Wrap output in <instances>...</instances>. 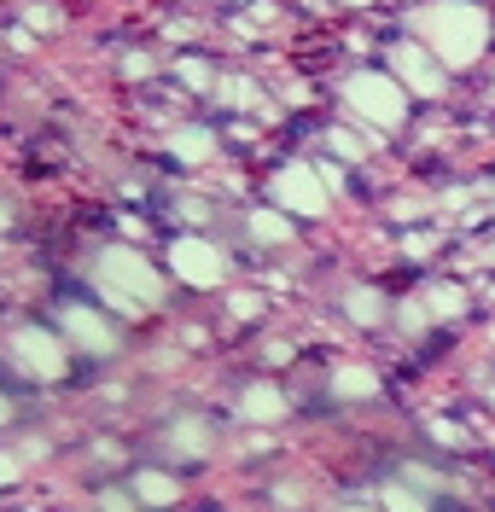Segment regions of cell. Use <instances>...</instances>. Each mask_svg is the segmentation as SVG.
Masks as SVG:
<instances>
[{
    "instance_id": "obj_2",
    "label": "cell",
    "mask_w": 495,
    "mask_h": 512,
    "mask_svg": "<svg viewBox=\"0 0 495 512\" xmlns=\"http://www.w3.org/2000/svg\"><path fill=\"white\" fill-rule=\"evenodd\" d=\"M18 361H24L30 373H41V379H59V373H65V350H59L47 332H24V338H18Z\"/></svg>"
},
{
    "instance_id": "obj_12",
    "label": "cell",
    "mask_w": 495,
    "mask_h": 512,
    "mask_svg": "<svg viewBox=\"0 0 495 512\" xmlns=\"http://www.w3.org/2000/svg\"><path fill=\"white\" fill-rule=\"evenodd\" d=\"M0 483H18V460L12 454H0Z\"/></svg>"
},
{
    "instance_id": "obj_8",
    "label": "cell",
    "mask_w": 495,
    "mask_h": 512,
    "mask_svg": "<svg viewBox=\"0 0 495 512\" xmlns=\"http://www.w3.org/2000/svg\"><path fill=\"white\" fill-rule=\"evenodd\" d=\"M385 512H426V501L408 483H385Z\"/></svg>"
},
{
    "instance_id": "obj_3",
    "label": "cell",
    "mask_w": 495,
    "mask_h": 512,
    "mask_svg": "<svg viewBox=\"0 0 495 512\" xmlns=\"http://www.w3.org/2000/svg\"><path fill=\"white\" fill-rule=\"evenodd\" d=\"M175 268L193 280V286H210L216 274H222V262H216V251H204V245H175Z\"/></svg>"
},
{
    "instance_id": "obj_10",
    "label": "cell",
    "mask_w": 495,
    "mask_h": 512,
    "mask_svg": "<svg viewBox=\"0 0 495 512\" xmlns=\"http://www.w3.org/2000/svg\"><path fill=\"white\" fill-rule=\"evenodd\" d=\"M350 309H356V320H373V315H379V297H367V291H356V297H350Z\"/></svg>"
},
{
    "instance_id": "obj_6",
    "label": "cell",
    "mask_w": 495,
    "mask_h": 512,
    "mask_svg": "<svg viewBox=\"0 0 495 512\" xmlns=\"http://www.w3.org/2000/svg\"><path fill=\"white\" fill-rule=\"evenodd\" d=\"M280 408H286V402H280V390H268V384H257V390L245 396V414L251 419H280Z\"/></svg>"
},
{
    "instance_id": "obj_1",
    "label": "cell",
    "mask_w": 495,
    "mask_h": 512,
    "mask_svg": "<svg viewBox=\"0 0 495 512\" xmlns=\"http://www.w3.org/2000/svg\"><path fill=\"white\" fill-rule=\"evenodd\" d=\"M99 280H105V291H111V297H117L123 309L158 303V280H152V268H146V262H134V256H105Z\"/></svg>"
},
{
    "instance_id": "obj_11",
    "label": "cell",
    "mask_w": 495,
    "mask_h": 512,
    "mask_svg": "<svg viewBox=\"0 0 495 512\" xmlns=\"http://www.w3.org/2000/svg\"><path fill=\"white\" fill-rule=\"evenodd\" d=\"M105 512H134V501L123 495V489H111V495H105Z\"/></svg>"
},
{
    "instance_id": "obj_13",
    "label": "cell",
    "mask_w": 495,
    "mask_h": 512,
    "mask_svg": "<svg viewBox=\"0 0 495 512\" xmlns=\"http://www.w3.org/2000/svg\"><path fill=\"white\" fill-rule=\"evenodd\" d=\"M344 512H367V507H344Z\"/></svg>"
},
{
    "instance_id": "obj_9",
    "label": "cell",
    "mask_w": 495,
    "mask_h": 512,
    "mask_svg": "<svg viewBox=\"0 0 495 512\" xmlns=\"http://www.w3.org/2000/svg\"><path fill=\"white\" fill-rule=\"evenodd\" d=\"M338 396H373V373H338Z\"/></svg>"
},
{
    "instance_id": "obj_4",
    "label": "cell",
    "mask_w": 495,
    "mask_h": 512,
    "mask_svg": "<svg viewBox=\"0 0 495 512\" xmlns=\"http://www.w3.org/2000/svg\"><path fill=\"white\" fill-rule=\"evenodd\" d=\"M65 326L76 332V344H82V350H94V355H105V350H111V332H105V326H99V320L88 315V309H70V315H65Z\"/></svg>"
},
{
    "instance_id": "obj_5",
    "label": "cell",
    "mask_w": 495,
    "mask_h": 512,
    "mask_svg": "<svg viewBox=\"0 0 495 512\" xmlns=\"http://www.w3.org/2000/svg\"><path fill=\"white\" fill-rule=\"evenodd\" d=\"M134 495H140L146 507H169V501H175V478H169V472H134Z\"/></svg>"
},
{
    "instance_id": "obj_14",
    "label": "cell",
    "mask_w": 495,
    "mask_h": 512,
    "mask_svg": "<svg viewBox=\"0 0 495 512\" xmlns=\"http://www.w3.org/2000/svg\"><path fill=\"white\" fill-rule=\"evenodd\" d=\"M0 419H6V402H0Z\"/></svg>"
},
{
    "instance_id": "obj_7",
    "label": "cell",
    "mask_w": 495,
    "mask_h": 512,
    "mask_svg": "<svg viewBox=\"0 0 495 512\" xmlns=\"http://www.w3.org/2000/svg\"><path fill=\"white\" fill-rule=\"evenodd\" d=\"M204 443H210V437H204L198 419H187L181 431H169V448H181V454H204Z\"/></svg>"
}]
</instances>
